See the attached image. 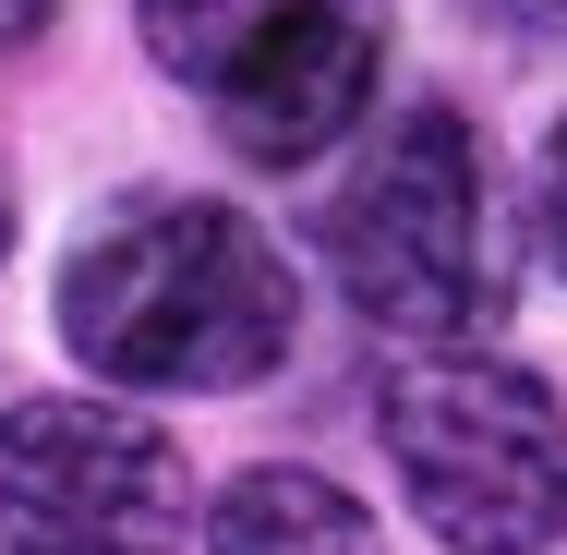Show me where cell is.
I'll list each match as a JSON object with an SVG mask.
<instances>
[{
  "instance_id": "cell-7",
  "label": "cell",
  "mask_w": 567,
  "mask_h": 555,
  "mask_svg": "<svg viewBox=\"0 0 567 555\" xmlns=\"http://www.w3.org/2000/svg\"><path fill=\"white\" fill-rule=\"evenodd\" d=\"M278 12H290V0H145L133 24H145V61H157L169 85H194V97H206V85H218V73L266 37V24H278Z\"/></svg>"
},
{
  "instance_id": "cell-11",
  "label": "cell",
  "mask_w": 567,
  "mask_h": 555,
  "mask_svg": "<svg viewBox=\"0 0 567 555\" xmlns=\"http://www.w3.org/2000/svg\"><path fill=\"white\" fill-rule=\"evenodd\" d=\"M0 254H12V194H0Z\"/></svg>"
},
{
  "instance_id": "cell-3",
  "label": "cell",
  "mask_w": 567,
  "mask_h": 555,
  "mask_svg": "<svg viewBox=\"0 0 567 555\" xmlns=\"http://www.w3.org/2000/svg\"><path fill=\"white\" fill-rule=\"evenodd\" d=\"M386 471L447 555L567 544V411L495 350H411L386 387Z\"/></svg>"
},
{
  "instance_id": "cell-5",
  "label": "cell",
  "mask_w": 567,
  "mask_h": 555,
  "mask_svg": "<svg viewBox=\"0 0 567 555\" xmlns=\"http://www.w3.org/2000/svg\"><path fill=\"white\" fill-rule=\"evenodd\" d=\"M374 61H386V49H374V12H362V0H290L218 85H206V110H218V133L254 169H315L327 145L362 133Z\"/></svg>"
},
{
  "instance_id": "cell-6",
  "label": "cell",
  "mask_w": 567,
  "mask_h": 555,
  "mask_svg": "<svg viewBox=\"0 0 567 555\" xmlns=\"http://www.w3.org/2000/svg\"><path fill=\"white\" fill-rule=\"evenodd\" d=\"M206 555H386V532L362 520V495L302 471V459H254L206 507Z\"/></svg>"
},
{
  "instance_id": "cell-10",
  "label": "cell",
  "mask_w": 567,
  "mask_h": 555,
  "mask_svg": "<svg viewBox=\"0 0 567 555\" xmlns=\"http://www.w3.org/2000/svg\"><path fill=\"white\" fill-rule=\"evenodd\" d=\"M49 12H61V0H0V49H24V37H49Z\"/></svg>"
},
{
  "instance_id": "cell-9",
  "label": "cell",
  "mask_w": 567,
  "mask_h": 555,
  "mask_svg": "<svg viewBox=\"0 0 567 555\" xmlns=\"http://www.w3.org/2000/svg\"><path fill=\"white\" fill-rule=\"evenodd\" d=\"M532 229H544V254H556V278H567V121L544 133V194H532Z\"/></svg>"
},
{
  "instance_id": "cell-8",
  "label": "cell",
  "mask_w": 567,
  "mask_h": 555,
  "mask_svg": "<svg viewBox=\"0 0 567 555\" xmlns=\"http://www.w3.org/2000/svg\"><path fill=\"white\" fill-rule=\"evenodd\" d=\"M458 12L519 61H567V0H458Z\"/></svg>"
},
{
  "instance_id": "cell-2",
  "label": "cell",
  "mask_w": 567,
  "mask_h": 555,
  "mask_svg": "<svg viewBox=\"0 0 567 555\" xmlns=\"http://www.w3.org/2000/svg\"><path fill=\"white\" fill-rule=\"evenodd\" d=\"M327 266L339 302L399 350H471L519 290V229L495 194V157L458 110H399L350 182L327 194Z\"/></svg>"
},
{
  "instance_id": "cell-1",
  "label": "cell",
  "mask_w": 567,
  "mask_h": 555,
  "mask_svg": "<svg viewBox=\"0 0 567 555\" xmlns=\"http://www.w3.org/2000/svg\"><path fill=\"white\" fill-rule=\"evenodd\" d=\"M302 338L290 254L218 194H121L61 254V350L133 399L266 387Z\"/></svg>"
},
{
  "instance_id": "cell-4",
  "label": "cell",
  "mask_w": 567,
  "mask_h": 555,
  "mask_svg": "<svg viewBox=\"0 0 567 555\" xmlns=\"http://www.w3.org/2000/svg\"><path fill=\"white\" fill-rule=\"evenodd\" d=\"M194 459L121 399H12L0 411V555H182Z\"/></svg>"
}]
</instances>
